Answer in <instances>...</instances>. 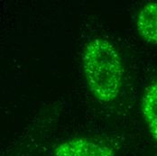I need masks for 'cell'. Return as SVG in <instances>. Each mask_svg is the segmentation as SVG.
Here are the masks:
<instances>
[{
    "instance_id": "cell-1",
    "label": "cell",
    "mask_w": 157,
    "mask_h": 156,
    "mask_svg": "<svg viewBox=\"0 0 157 156\" xmlns=\"http://www.w3.org/2000/svg\"><path fill=\"white\" fill-rule=\"evenodd\" d=\"M81 60L88 88L95 97L104 103L117 99L125 72L117 47L108 39L96 37L86 44Z\"/></svg>"
},
{
    "instance_id": "cell-2",
    "label": "cell",
    "mask_w": 157,
    "mask_h": 156,
    "mask_svg": "<svg viewBox=\"0 0 157 156\" xmlns=\"http://www.w3.org/2000/svg\"><path fill=\"white\" fill-rule=\"evenodd\" d=\"M115 148L107 142L90 137H75L60 143L53 156H115Z\"/></svg>"
},
{
    "instance_id": "cell-3",
    "label": "cell",
    "mask_w": 157,
    "mask_h": 156,
    "mask_svg": "<svg viewBox=\"0 0 157 156\" xmlns=\"http://www.w3.org/2000/svg\"><path fill=\"white\" fill-rule=\"evenodd\" d=\"M136 26L144 41L157 46V2H148L139 9Z\"/></svg>"
},
{
    "instance_id": "cell-4",
    "label": "cell",
    "mask_w": 157,
    "mask_h": 156,
    "mask_svg": "<svg viewBox=\"0 0 157 156\" xmlns=\"http://www.w3.org/2000/svg\"><path fill=\"white\" fill-rule=\"evenodd\" d=\"M141 110L150 135L157 141V80L153 81L144 89Z\"/></svg>"
}]
</instances>
